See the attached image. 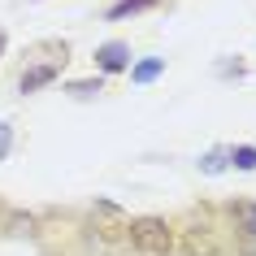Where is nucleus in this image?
I'll use <instances>...</instances> for the list:
<instances>
[{"instance_id": "9d476101", "label": "nucleus", "mask_w": 256, "mask_h": 256, "mask_svg": "<svg viewBox=\"0 0 256 256\" xmlns=\"http://www.w3.org/2000/svg\"><path fill=\"white\" fill-rule=\"evenodd\" d=\"M9 144H14V130H9V126H0V161L9 156Z\"/></svg>"}, {"instance_id": "f257e3e1", "label": "nucleus", "mask_w": 256, "mask_h": 256, "mask_svg": "<svg viewBox=\"0 0 256 256\" xmlns=\"http://www.w3.org/2000/svg\"><path fill=\"white\" fill-rule=\"evenodd\" d=\"M126 243H130V252H139V256H170L174 252V230H170L165 217H130Z\"/></svg>"}, {"instance_id": "1a4fd4ad", "label": "nucleus", "mask_w": 256, "mask_h": 256, "mask_svg": "<svg viewBox=\"0 0 256 256\" xmlns=\"http://www.w3.org/2000/svg\"><path fill=\"white\" fill-rule=\"evenodd\" d=\"M230 161L239 165V170H256V148H248V144H243V148L230 152Z\"/></svg>"}, {"instance_id": "f8f14e48", "label": "nucleus", "mask_w": 256, "mask_h": 256, "mask_svg": "<svg viewBox=\"0 0 256 256\" xmlns=\"http://www.w3.org/2000/svg\"><path fill=\"white\" fill-rule=\"evenodd\" d=\"M0 56H4V30H0Z\"/></svg>"}, {"instance_id": "6e6552de", "label": "nucleus", "mask_w": 256, "mask_h": 256, "mask_svg": "<svg viewBox=\"0 0 256 256\" xmlns=\"http://www.w3.org/2000/svg\"><path fill=\"white\" fill-rule=\"evenodd\" d=\"M161 70H165V61H156V56H152V61H144V66H135V74H130V78H135V82H152L156 74H161Z\"/></svg>"}, {"instance_id": "423d86ee", "label": "nucleus", "mask_w": 256, "mask_h": 256, "mask_svg": "<svg viewBox=\"0 0 256 256\" xmlns=\"http://www.w3.org/2000/svg\"><path fill=\"white\" fill-rule=\"evenodd\" d=\"M96 61H100V70H108V74H118V70H126V61H130V48L126 44H104L100 52H96Z\"/></svg>"}, {"instance_id": "f03ea898", "label": "nucleus", "mask_w": 256, "mask_h": 256, "mask_svg": "<svg viewBox=\"0 0 256 256\" xmlns=\"http://www.w3.org/2000/svg\"><path fill=\"white\" fill-rule=\"evenodd\" d=\"M92 230H96V239L104 243V248H113V252L130 248V243H126L130 217L122 213V208H113V204H96V213H92Z\"/></svg>"}, {"instance_id": "20e7f679", "label": "nucleus", "mask_w": 256, "mask_h": 256, "mask_svg": "<svg viewBox=\"0 0 256 256\" xmlns=\"http://www.w3.org/2000/svg\"><path fill=\"white\" fill-rule=\"evenodd\" d=\"M230 213H234V243H239V252L256 256V204L239 200Z\"/></svg>"}, {"instance_id": "9b49d317", "label": "nucleus", "mask_w": 256, "mask_h": 256, "mask_svg": "<svg viewBox=\"0 0 256 256\" xmlns=\"http://www.w3.org/2000/svg\"><path fill=\"white\" fill-rule=\"evenodd\" d=\"M74 92H78V96H92V92H100V82H74Z\"/></svg>"}, {"instance_id": "0eeeda50", "label": "nucleus", "mask_w": 256, "mask_h": 256, "mask_svg": "<svg viewBox=\"0 0 256 256\" xmlns=\"http://www.w3.org/2000/svg\"><path fill=\"white\" fill-rule=\"evenodd\" d=\"M156 0H118L113 9H108V18H126V14H139V9H152Z\"/></svg>"}, {"instance_id": "7ed1b4c3", "label": "nucleus", "mask_w": 256, "mask_h": 256, "mask_svg": "<svg viewBox=\"0 0 256 256\" xmlns=\"http://www.w3.org/2000/svg\"><path fill=\"white\" fill-rule=\"evenodd\" d=\"M178 252H182V256H222L226 248H222L217 226H208V222H191V226L182 230V239H178Z\"/></svg>"}, {"instance_id": "39448f33", "label": "nucleus", "mask_w": 256, "mask_h": 256, "mask_svg": "<svg viewBox=\"0 0 256 256\" xmlns=\"http://www.w3.org/2000/svg\"><path fill=\"white\" fill-rule=\"evenodd\" d=\"M61 66H66V56H52V61H44V66L26 70V74H22V92H40L44 82H52L56 74H61Z\"/></svg>"}]
</instances>
